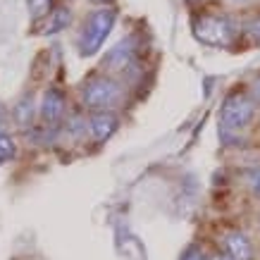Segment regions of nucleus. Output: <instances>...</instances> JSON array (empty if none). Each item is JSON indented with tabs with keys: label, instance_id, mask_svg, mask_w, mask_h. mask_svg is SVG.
<instances>
[{
	"label": "nucleus",
	"instance_id": "obj_16",
	"mask_svg": "<svg viewBox=\"0 0 260 260\" xmlns=\"http://www.w3.org/2000/svg\"><path fill=\"white\" fill-rule=\"evenodd\" d=\"M253 186H255V191L260 193V172H255L253 174Z\"/></svg>",
	"mask_w": 260,
	"mask_h": 260
},
{
	"label": "nucleus",
	"instance_id": "obj_8",
	"mask_svg": "<svg viewBox=\"0 0 260 260\" xmlns=\"http://www.w3.org/2000/svg\"><path fill=\"white\" fill-rule=\"evenodd\" d=\"M224 248L232 260H253V244L244 232H229L224 237Z\"/></svg>",
	"mask_w": 260,
	"mask_h": 260
},
{
	"label": "nucleus",
	"instance_id": "obj_17",
	"mask_svg": "<svg viewBox=\"0 0 260 260\" xmlns=\"http://www.w3.org/2000/svg\"><path fill=\"white\" fill-rule=\"evenodd\" d=\"M210 260H232V258H229L227 253H217V255H213Z\"/></svg>",
	"mask_w": 260,
	"mask_h": 260
},
{
	"label": "nucleus",
	"instance_id": "obj_6",
	"mask_svg": "<svg viewBox=\"0 0 260 260\" xmlns=\"http://www.w3.org/2000/svg\"><path fill=\"white\" fill-rule=\"evenodd\" d=\"M134 62V48H132V41H124V43H117L115 48H110L105 57H103V72L105 74H117V72H124L126 67H132Z\"/></svg>",
	"mask_w": 260,
	"mask_h": 260
},
{
	"label": "nucleus",
	"instance_id": "obj_12",
	"mask_svg": "<svg viewBox=\"0 0 260 260\" xmlns=\"http://www.w3.org/2000/svg\"><path fill=\"white\" fill-rule=\"evenodd\" d=\"M26 8L34 19H39V17L48 15V10L53 8V0H26Z\"/></svg>",
	"mask_w": 260,
	"mask_h": 260
},
{
	"label": "nucleus",
	"instance_id": "obj_4",
	"mask_svg": "<svg viewBox=\"0 0 260 260\" xmlns=\"http://www.w3.org/2000/svg\"><path fill=\"white\" fill-rule=\"evenodd\" d=\"M193 34L205 46H227L234 39V24L222 15H203L193 22Z\"/></svg>",
	"mask_w": 260,
	"mask_h": 260
},
{
	"label": "nucleus",
	"instance_id": "obj_2",
	"mask_svg": "<svg viewBox=\"0 0 260 260\" xmlns=\"http://www.w3.org/2000/svg\"><path fill=\"white\" fill-rule=\"evenodd\" d=\"M115 19H117V12L112 8H101L88 15L86 24H84V31H81V39H79L81 55H93L95 50L105 43V39L110 36L112 26H115Z\"/></svg>",
	"mask_w": 260,
	"mask_h": 260
},
{
	"label": "nucleus",
	"instance_id": "obj_18",
	"mask_svg": "<svg viewBox=\"0 0 260 260\" xmlns=\"http://www.w3.org/2000/svg\"><path fill=\"white\" fill-rule=\"evenodd\" d=\"M93 3H108V0H93Z\"/></svg>",
	"mask_w": 260,
	"mask_h": 260
},
{
	"label": "nucleus",
	"instance_id": "obj_1",
	"mask_svg": "<svg viewBox=\"0 0 260 260\" xmlns=\"http://www.w3.org/2000/svg\"><path fill=\"white\" fill-rule=\"evenodd\" d=\"M122 101V86L119 81L110 74H98L81 86V103L88 110L93 112H105L112 110L117 103Z\"/></svg>",
	"mask_w": 260,
	"mask_h": 260
},
{
	"label": "nucleus",
	"instance_id": "obj_15",
	"mask_svg": "<svg viewBox=\"0 0 260 260\" xmlns=\"http://www.w3.org/2000/svg\"><path fill=\"white\" fill-rule=\"evenodd\" d=\"M251 98L255 101V105L260 103V77L253 81V86H251Z\"/></svg>",
	"mask_w": 260,
	"mask_h": 260
},
{
	"label": "nucleus",
	"instance_id": "obj_13",
	"mask_svg": "<svg viewBox=\"0 0 260 260\" xmlns=\"http://www.w3.org/2000/svg\"><path fill=\"white\" fill-rule=\"evenodd\" d=\"M179 260H208V255H205V248L198 244H191L186 246L184 251H181Z\"/></svg>",
	"mask_w": 260,
	"mask_h": 260
},
{
	"label": "nucleus",
	"instance_id": "obj_3",
	"mask_svg": "<svg viewBox=\"0 0 260 260\" xmlns=\"http://www.w3.org/2000/svg\"><path fill=\"white\" fill-rule=\"evenodd\" d=\"M253 115H255V101L251 98V93L246 91H232V93L224 98L220 110V119L224 129H244V126L251 124Z\"/></svg>",
	"mask_w": 260,
	"mask_h": 260
},
{
	"label": "nucleus",
	"instance_id": "obj_11",
	"mask_svg": "<svg viewBox=\"0 0 260 260\" xmlns=\"http://www.w3.org/2000/svg\"><path fill=\"white\" fill-rule=\"evenodd\" d=\"M15 139L12 136H5V134H0V165L3 162H8V160L15 158Z\"/></svg>",
	"mask_w": 260,
	"mask_h": 260
},
{
	"label": "nucleus",
	"instance_id": "obj_10",
	"mask_svg": "<svg viewBox=\"0 0 260 260\" xmlns=\"http://www.w3.org/2000/svg\"><path fill=\"white\" fill-rule=\"evenodd\" d=\"M31 98H22V101L17 103L15 108V117L17 122H19V126H26L29 122H31Z\"/></svg>",
	"mask_w": 260,
	"mask_h": 260
},
{
	"label": "nucleus",
	"instance_id": "obj_14",
	"mask_svg": "<svg viewBox=\"0 0 260 260\" xmlns=\"http://www.w3.org/2000/svg\"><path fill=\"white\" fill-rule=\"evenodd\" d=\"M248 34H251L253 39L260 41V17H258V19H253V22L248 24Z\"/></svg>",
	"mask_w": 260,
	"mask_h": 260
},
{
	"label": "nucleus",
	"instance_id": "obj_19",
	"mask_svg": "<svg viewBox=\"0 0 260 260\" xmlns=\"http://www.w3.org/2000/svg\"><path fill=\"white\" fill-rule=\"evenodd\" d=\"M0 129H3V117H0Z\"/></svg>",
	"mask_w": 260,
	"mask_h": 260
},
{
	"label": "nucleus",
	"instance_id": "obj_7",
	"mask_svg": "<svg viewBox=\"0 0 260 260\" xmlns=\"http://www.w3.org/2000/svg\"><path fill=\"white\" fill-rule=\"evenodd\" d=\"M119 126V119L117 115L112 110H105V112H93L91 119H88V129H91V136H93V141L103 143L108 141L115 132H117Z\"/></svg>",
	"mask_w": 260,
	"mask_h": 260
},
{
	"label": "nucleus",
	"instance_id": "obj_5",
	"mask_svg": "<svg viewBox=\"0 0 260 260\" xmlns=\"http://www.w3.org/2000/svg\"><path fill=\"white\" fill-rule=\"evenodd\" d=\"M64 112H67V98L60 88H48L43 93V101H41V119L46 122L48 126H55L62 122Z\"/></svg>",
	"mask_w": 260,
	"mask_h": 260
},
{
	"label": "nucleus",
	"instance_id": "obj_9",
	"mask_svg": "<svg viewBox=\"0 0 260 260\" xmlns=\"http://www.w3.org/2000/svg\"><path fill=\"white\" fill-rule=\"evenodd\" d=\"M70 22H72L70 8H55L53 12H50V17H48L43 34H57V31H62V29H67V26H70Z\"/></svg>",
	"mask_w": 260,
	"mask_h": 260
}]
</instances>
